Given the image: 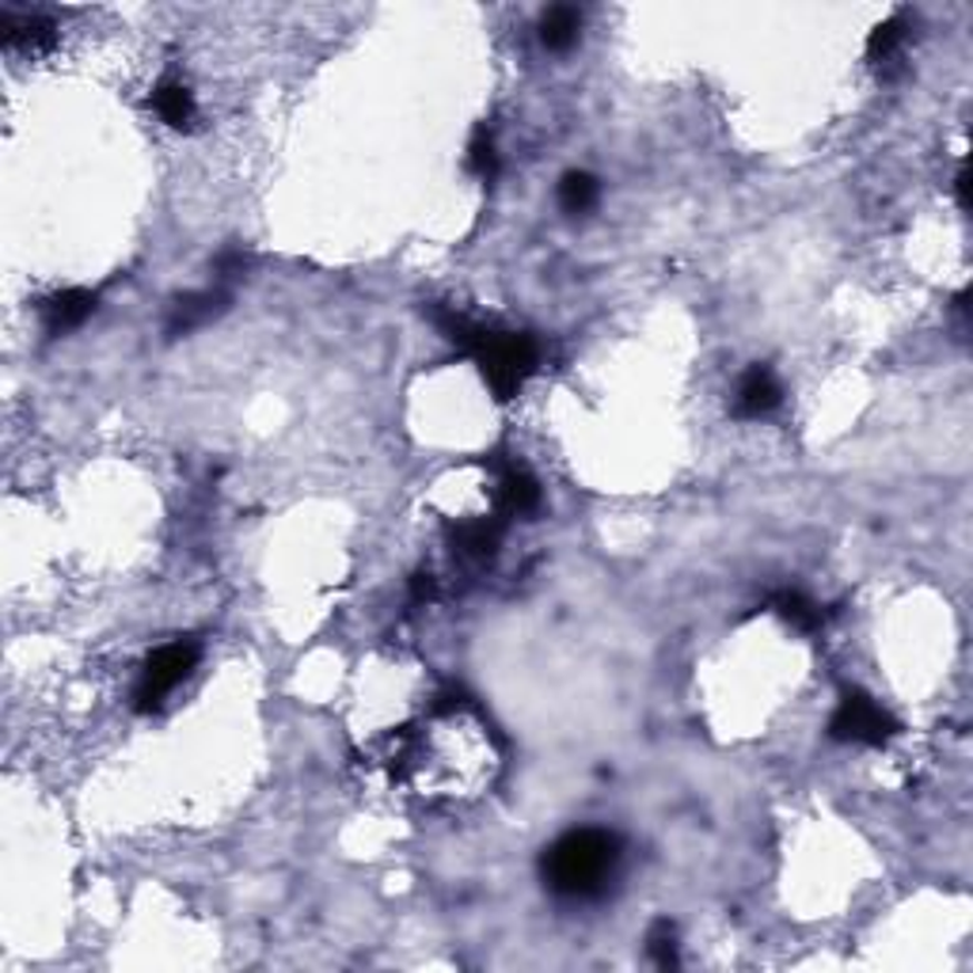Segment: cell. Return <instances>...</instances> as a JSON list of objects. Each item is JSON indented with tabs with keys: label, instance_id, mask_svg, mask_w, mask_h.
<instances>
[{
	"label": "cell",
	"instance_id": "6da1fadb",
	"mask_svg": "<svg viewBox=\"0 0 973 973\" xmlns=\"http://www.w3.org/2000/svg\"><path fill=\"white\" fill-rule=\"evenodd\" d=\"M624 859V845L609 829H574L560 837L544 856V883L552 894L567 902H590L609 889L616 867Z\"/></svg>",
	"mask_w": 973,
	"mask_h": 973
},
{
	"label": "cell",
	"instance_id": "7a4b0ae2",
	"mask_svg": "<svg viewBox=\"0 0 973 973\" xmlns=\"http://www.w3.org/2000/svg\"><path fill=\"white\" fill-rule=\"evenodd\" d=\"M438 323L445 335L479 361L490 392H495L498 400H509V396L522 392L525 381H529L536 366H541V350H536V342L529 335L484 328V323L465 320L460 312H441Z\"/></svg>",
	"mask_w": 973,
	"mask_h": 973
},
{
	"label": "cell",
	"instance_id": "3957f363",
	"mask_svg": "<svg viewBox=\"0 0 973 973\" xmlns=\"http://www.w3.org/2000/svg\"><path fill=\"white\" fill-rule=\"evenodd\" d=\"M198 654H202L198 643H191V639L164 643L160 651L145 662L142 678H137V684H134V708L142 711V716L160 708V703L191 678V670L198 665Z\"/></svg>",
	"mask_w": 973,
	"mask_h": 973
},
{
	"label": "cell",
	"instance_id": "277c9868",
	"mask_svg": "<svg viewBox=\"0 0 973 973\" xmlns=\"http://www.w3.org/2000/svg\"><path fill=\"white\" fill-rule=\"evenodd\" d=\"M829 734L837 741H852V746H886L897 734V722L883 703H875L864 692H845V700L837 703L829 719Z\"/></svg>",
	"mask_w": 973,
	"mask_h": 973
},
{
	"label": "cell",
	"instance_id": "5b68a950",
	"mask_svg": "<svg viewBox=\"0 0 973 973\" xmlns=\"http://www.w3.org/2000/svg\"><path fill=\"white\" fill-rule=\"evenodd\" d=\"M784 400V388L772 377V369L753 366L734 388V415L738 419H765Z\"/></svg>",
	"mask_w": 973,
	"mask_h": 973
},
{
	"label": "cell",
	"instance_id": "8992f818",
	"mask_svg": "<svg viewBox=\"0 0 973 973\" xmlns=\"http://www.w3.org/2000/svg\"><path fill=\"white\" fill-rule=\"evenodd\" d=\"M498 503H503V514H536L541 509V484L533 479V471L522 468L517 460H503L498 465Z\"/></svg>",
	"mask_w": 973,
	"mask_h": 973
},
{
	"label": "cell",
	"instance_id": "52a82bcc",
	"mask_svg": "<svg viewBox=\"0 0 973 973\" xmlns=\"http://www.w3.org/2000/svg\"><path fill=\"white\" fill-rule=\"evenodd\" d=\"M91 312H96V293L91 290H61L42 304V323L50 335H65V331L80 328Z\"/></svg>",
	"mask_w": 973,
	"mask_h": 973
},
{
	"label": "cell",
	"instance_id": "ba28073f",
	"mask_svg": "<svg viewBox=\"0 0 973 973\" xmlns=\"http://www.w3.org/2000/svg\"><path fill=\"white\" fill-rule=\"evenodd\" d=\"M153 107H156V115H160L164 123L175 126V129H191L194 123H198V104H194V91L183 85V80H175V77L156 85Z\"/></svg>",
	"mask_w": 973,
	"mask_h": 973
},
{
	"label": "cell",
	"instance_id": "9c48e42d",
	"mask_svg": "<svg viewBox=\"0 0 973 973\" xmlns=\"http://www.w3.org/2000/svg\"><path fill=\"white\" fill-rule=\"evenodd\" d=\"M498 541H503V522L498 517H484V522H468L460 525L457 533V548L465 560H490L498 552Z\"/></svg>",
	"mask_w": 973,
	"mask_h": 973
},
{
	"label": "cell",
	"instance_id": "30bf717a",
	"mask_svg": "<svg viewBox=\"0 0 973 973\" xmlns=\"http://www.w3.org/2000/svg\"><path fill=\"white\" fill-rule=\"evenodd\" d=\"M578 27H582V20L574 8L555 4L544 12V20H541V42L548 46V50H567V46L578 42Z\"/></svg>",
	"mask_w": 973,
	"mask_h": 973
},
{
	"label": "cell",
	"instance_id": "8fae6325",
	"mask_svg": "<svg viewBox=\"0 0 973 973\" xmlns=\"http://www.w3.org/2000/svg\"><path fill=\"white\" fill-rule=\"evenodd\" d=\"M221 304H225V296L221 293H194V296H183L179 304H175V317H172V331L179 335V331H191L198 328V323L213 320L221 312Z\"/></svg>",
	"mask_w": 973,
	"mask_h": 973
},
{
	"label": "cell",
	"instance_id": "7c38bea8",
	"mask_svg": "<svg viewBox=\"0 0 973 973\" xmlns=\"http://www.w3.org/2000/svg\"><path fill=\"white\" fill-rule=\"evenodd\" d=\"M772 609L787 620V624L799 627V632H814V627L821 624V609L814 605V601L806 597V593H799V590H784V593H776V597H772Z\"/></svg>",
	"mask_w": 973,
	"mask_h": 973
},
{
	"label": "cell",
	"instance_id": "4fadbf2b",
	"mask_svg": "<svg viewBox=\"0 0 973 973\" xmlns=\"http://www.w3.org/2000/svg\"><path fill=\"white\" fill-rule=\"evenodd\" d=\"M597 202V179L586 172H571L560 183V206L567 213H586Z\"/></svg>",
	"mask_w": 973,
	"mask_h": 973
},
{
	"label": "cell",
	"instance_id": "5bb4252c",
	"mask_svg": "<svg viewBox=\"0 0 973 973\" xmlns=\"http://www.w3.org/2000/svg\"><path fill=\"white\" fill-rule=\"evenodd\" d=\"M902 42H905V20H902V16L878 23L875 31H870V42H867L870 61H894L897 50H902Z\"/></svg>",
	"mask_w": 973,
	"mask_h": 973
},
{
	"label": "cell",
	"instance_id": "9a60e30c",
	"mask_svg": "<svg viewBox=\"0 0 973 973\" xmlns=\"http://www.w3.org/2000/svg\"><path fill=\"white\" fill-rule=\"evenodd\" d=\"M646 951H651V959L662 970H673L681 962V954H678V928H673L670 921H658L654 928H651V935H646Z\"/></svg>",
	"mask_w": 973,
	"mask_h": 973
},
{
	"label": "cell",
	"instance_id": "2e32d148",
	"mask_svg": "<svg viewBox=\"0 0 973 973\" xmlns=\"http://www.w3.org/2000/svg\"><path fill=\"white\" fill-rule=\"evenodd\" d=\"M468 168L476 172V175H484V179H495V172H498V148H495V142H490L487 129H479V134L471 137V145H468Z\"/></svg>",
	"mask_w": 973,
	"mask_h": 973
},
{
	"label": "cell",
	"instance_id": "e0dca14e",
	"mask_svg": "<svg viewBox=\"0 0 973 973\" xmlns=\"http://www.w3.org/2000/svg\"><path fill=\"white\" fill-rule=\"evenodd\" d=\"M954 191H959V206L966 210L970 206V172H959V179H954Z\"/></svg>",
	"mask_w": 973,
	"mask_h": 973
}]
</instances>
